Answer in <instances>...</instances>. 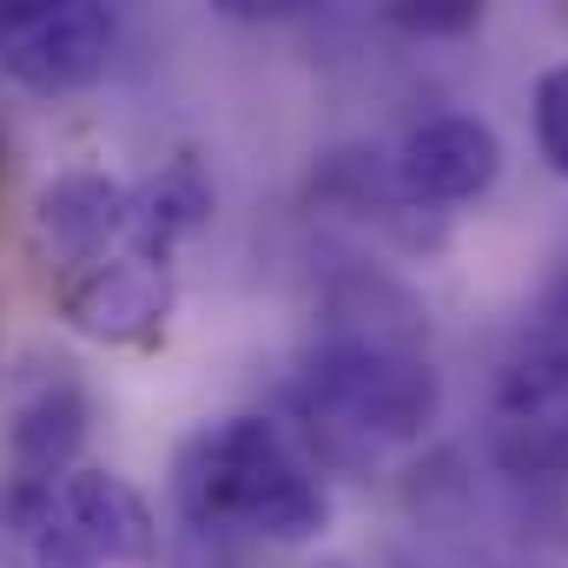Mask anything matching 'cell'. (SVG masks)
I'll list each match as a JSON object with an SVG mask.
<instances>
[{"mask_svg": "<svg viewBox=\"0 0 568 568\" xmlns=\"http://www.w3.org/2000/svg\"><path fill=\"white\" fill-rule=\"evenodd\" d=\"M443 410L424 304L390 278H337L291 371V417L317 463H377L424 443Z\"/></svg>", "mask_w": 568, "mask_h": 568, "instance_id": "1", "label": "cell"}, {"mask_svg": "<svg viewBox=\"0 0 568 568\" xmlns=\"http://www.w3.org/2000/svg\"><path fill=\"white\" fill-rule=\"evenodd\" d=\"M172 516L179 529L219 536L232 549H304L331 523V489L317 476L311 443L278 417L239 410L185 436L172 463Z\"/></svg>", "mask_w": 568, "mask_h": 568, "instance_id": "2", "label": "cell"}, {"mask_svg": "<svg viewBox=\"0 0 568 568\" xmlns=\"http://www.w3.org/2000/svg\"><path fill=\"white\" fill-rule=\"evenodd\" d=\"M159 556V516L120 469L0 483V568H140Z\"/></svg>", "mask_w": 568, "mask_h": 568, "instance_id": "3", "label": "cell"}, {"mask_svg": "<svg viewBox=\"0 0 568 568\" xmlns=\"http://www.w3.org/2000/svg\"><path fill=\"white\" fill-rule=\"evenodd\" d=\"M489 463L509 483H568V331L556 324L496 371Z\"/></svg>", "mask_w": 568, "mask_h": 568, "instance_id": "4", "label": "cell"}, {"mask_svg": "<svg viewBox=\"0 0 568 568\" xmlns=\"http://www.w3.org/2000/svg\"><path fill=\"white\" fill-rule=\"evenodd\" d=\"M120 53L113 0H0V73L40 100L87 93Z\"/></svg>", "mask_w": 568, "mask_h": 568, "instance_id": "5", "label": "cell"}, {"mask_svg": "<svg viewBox=\"0 0 568 568\" xmlns=\"http://www.w3.org/2000/svg\"><path fill=\"white\" fill-rule=\"evenodd\" d=\"M390 172L417 205L449 219L456 205H476L503 179V140L476 113H429L390 145Z\"/></svg>", "mask_w": 568, "mask_h": 568, "instance_id": "6", "label": "cell"}, {"mask_svg": "<svg viewBox=\"0 0 568 568\" xmlns=\"http://www.w3.org/2000/svg\"><path fill=\"white\" fill-rule=\"evenodd\" d=\"M93 429L87 377L67 357H33L7 397V476H60L80 463Z\"/></svg>", "mask_w": 568, "mask_h": 568, "instance_id": "7", "label": "cell"}, {"mask_svg": "<svg viewBox=\"0 0 568 568\" xmlns=\"http://www.w3.org/2000/svg\"><path fill=\"white\" fill-rule=\"evenodd\" d=\"M317 199H324L331 212L371 225L377 239L410 245V252H429V245L443 239V212L417 205V199L397 185L390 152H384V159H377V152H331L324 172H317Z\"/></svg>", "mask_w": 568, "mask_h": 568, "instance_id": "8", "label": "cell"}, {"mask_svg": "<svg viewBox=\"0 0 568 568\" xmlns=\"http://www.w3.org/2000/svg\"><path fill=\"white\" fill-rule=\"evenodd\" d=\"M377 7H384V20H390L397 33H410V40H463V33L483 20L489 0H377Z\"/></svg>", "mask_w": 568, "mask_h": 568, "instance_id": "9", "label": "cell"}, {"mask_svg": "<svg viewBox=\"0 0 568 568\" xmlns=\"http://www.w3.org/2000/svg\"><path fill=\"white\" fill-rule=\"evenodd\" d=\"M529 120H536V152L549 159L556 179H568V60L536 80V93H529Z\"/></svg>", "mask_w": 568, "mask_h": 568, "instance_id": "10", "label": "cell"}, {"mask_svg": "<svg viewBox=\"0 0 568 568\" xmlns=\"http://www.w3.org/2000/svg\"><path fill=\"white\" fill-rule=\"evenodd\" d=\"M212 13H225V20H239V27H278L291 13H304V0H205Z\"/></svg>", "mask_w": 568, "mask_h": 568, "instance_id": "11", "label": "cell"}, {"mask_svg": "<svg viewBox=\"0 0 568 568\" xmlns=\"http://www.w3.org/2000/svg\"><path fill=\"white\" fill-rule=\"evenodd\" d=\"M542 324H556V331H568V272L556 278V291H549V317Z\"/></svg>", "mask_w": 568, "mask_h": 568, "instance_id": "12", "label": "cell"}, {"mask_svg": "<svg viewBox=\"0 0 568 568\" xmlns=\"http://www.w3.org/2000/svg\"><path fill=\"white\" fill-rule=\"evenodd\" d=\"M0 185H7V133H0Z\"/></svg>", "mask_w": 568, "mask_h": 568, "instance_id": "13", "label": "cell"}, {"mask_svg": "<svg viewBox=\"0 0 568 568\" xmlns=\"http://www.w3.org/2000/svg\"><path fill=\"white\" fill-rule=\"evenodd\" d=\"M503 568H509V562H503Z\"/></svg>", "mask_w": 568, "mask_h": 568, "instance_id": "14", "label": "cell"}]
</instances>
